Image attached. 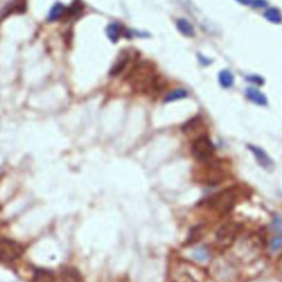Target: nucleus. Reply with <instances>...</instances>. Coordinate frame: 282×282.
<instances>
[{"mask_svg":"<svg viewBox=\"0 0 282 282\" xmlns=\"http://www.w3.org/2000/svg\"><path fill=\"white\" fill-rule=\"evenodd\" d=\"M128 80L136 92L148 94L158 89L159 77L154 65L149 61L140 62L130 70Z\"/></svg>","mask_w":282,"mask_h":282,"instance_id":"1","label":"nucleus"},{"mask_svg":"<svg viewBox=\"0 0 282 282\" xmlns=\"http://www.w3.org/2000/svg\"><path fill=\"white\" fill-rule=\"evenodd\" d=\"M236 199H237L236 190L234 188H229L214 195L210 200V204L212 208L219 212H228L234 208Z\"/></svg>","mask_w":282,"mask_h":282,"instance_id":"2","label":"nucleus"},{"mask_svg":"<svg viewBox=\"0 0 282 282\" xmlns=\"http://www.w3.org/2000/svg\"><path fill=\"white\" fill-rule=\"evenodd\" d=\"M23 254L22 246L9 238H0V261L12 263Z\"/></svg>","mask_w":282,"mask_h":282,"instance_id":"3","label":"nucleus"},{"mask_svg":"<svg viewBox=\"0 0 282 282\" xmlns=\"http://www.w3.org/2000/svg\"><path fill=\"white\" fill-rule=\"evenodd\" d=\"M215 145L208 136H201L192 143V154L196 160L208 161L214 155Z\"/></svg>","mask_w":282,"mask_h":282,"instance_id":"4","label":"nucleus"},{"mask_svg":"<svg viewBox=\"0 0 282 282\" xmlns=\"http://www.w3.org/2000/svg\"><path fill=\"white\" fill-rule=\"evenodd\" d=\"M240 231V225L234 221H229L221 225L218 228L217 233H216V243H217L220 247L226 248L233 245L235 239L237 238V236Z\"/></svg>","mask_w":282,"mask_h":282,"instance_id":"5","label":"nucleus"},{"mask_svg":"<svg viewBox=\"0 0 282 282\" xmlns=\"http://www.w3.org/2000/svg\"><path fill=\"white\" fill-rule=\"evenodd\" d=\"M181 130H182V133L185 136H188V137H195V139L201 137V136H205V125L202 118L199 117V116L185 122L182 125V127H181Z\"/></svg>","mask_w":282,"mask_h":282,"instance_id":"6","label":"nucleus"},{"mask_svg":"<svg viewBox=\"0 0 282 282\" xmlns=\"http://www.w3.org/2000/svg\"><path fill=\"white\" fill-rule=\"evenodd\" d=\"M27 11V0H12L0 11V20L12 14H22Z\"/></svg>","mask_w":282,"mask_h":282,"instance_id":"7","label":"nucleus"},{"mask_svg":"<svg viewBox=\"0 0 282 282\" xmlns=\"http://www.w3.org/2000/svg\"><path fill=\"white\" fill-rule=\"evenodd\" d=\"M248 149L250 150V152L254 154L257 162H258L261 167L267 170H270L271 168H274L273 159L269 157L268 153H267L264 149L257 147V145H254V144H248Z\"/></svg>","mask_w":282,"mask_h":282,"instance_id":"8","label":"nucleus"},{"mask_svg":"<svg viewBox=\"0 0 282 282\" xmlns=\"http://www.w3.org/2000/svg\"><path fill=\"white\" fill-rule=\"evenodd\" d=\"M223 169L217 162H213L209 165L206 170V182L209 183H218L223 179Z\"/></svg>","mask_w":282,"mask_h":282,"instance_id":"9","label":"nucleus"},{"mask_svg":"<svg viewBox=\"0 0 282 282\" xmlns=\"http://www.w3.org/2000/svg\"><path fill=\"white\" fill-rule=\"evenodd\" d=\"M67 13H68V7L62 2H57L53 4L51 10H50L48 20L50 22L59 21V20L67 18Z\"/></svg>","mask_w":282,"mask_h":282,"instance_id":"10","label":"nucleus"},{"mask_svg":"<svg viewBox=\"0 0 282 282\" xmlns=\"http://www.w3.org/2000/svg\"><path fill=\"white\" fill-rule=\"evenodd\" d=\"M246 97L256 105L266 106L268 104V99H267L266 95L254 87H248L246 89Z\"/></svg>","mask_w":282,"mask_h":282,"instance_id":"11","label":"nucleus"},{"mask_svg":"<svg viewBox=\"0 0 282 282\" xmlns=\"http://www.w3.org/2000/svg\"><path fill=\"white\" fill-rule=\"evenodd\" d=\"M61 276L65 282H84L82 276L78 273L77 269L72 267H64L62 269Z\"/></svg>","mask_w":282,"mask_h":282,"instance_id":"12","label":"nucleus"},{"mask_svg":"<svg viewBox=\"0 0 282 282\" xmlns=\"http://www.w3.org/2000/svg\"><path fill=\"white\" fill-rule=\"evenodd\" d=\"M106 33H107V37H108L110 41H112L113 43H117L119 38L122 37L123 27L117 22H112L107 26V29H106Z\"/></svg>","mask_w":282,"mask_h":282,"instance_id":"13","label":"nucleus"},{"mask_svg":"<svg viewBox=\"0 0 282 282\" xmlns=\"http://www.w3.org/2000/svg\"><path fill=\"white\" fill-rule=\"evenodd\" d=\"M176 28H178L179 31L183 35H185V37L192 38L195 35V29L193 27V24L188 21L186 19L176 20Z\"/></svg>","mask_w":282,"mask_h":282,"instance_id":"14","label":"nucleus"},{"mask_svg":"<svg viewBox=\"0 0 282 282\" xmlns=\"http://www.w3.org/2000/svg\"><path fill=\"white\" fill-rule=\"evenodd\" d=\"M218 80L220 86L223 88H230L234 84V75L231 74L230 70H223L219 72L218 75Z\"/></svg>","mask_w":282,"mask_h":282,"instance_id":"15","label":"nucleus"},{"mask_svg":"<svg viewBox=\"0 0 282 282\" xmlns=\"http://www.w3.org/2000/svg\"><path fill=\"white\" fill-rule=\"evenodd\" d=\"M189 96V92L186 89L183 88H178V89H174L172 92H170L167 96L164 97V103H172L175 102V100H179V99H183L185 97Z\"/></svg>","mask_w":282,"mask_h":282,"instance_id":"16","label":"nucleus"},{"mask_svg":"<svg viewBox=\"0 0 282 282\" xmlns=\"http://www.w3.org/2000/svg\"><path fill=\"white\" fill-rule=\"evenodd\" d=\"M127 64H128V57H120V59H118V61L113 65L112 70H109L110 76L119 75L126 69V65Z\"/></svg>","mask_w":282,"mask_h":282,"instance_id":"17","label":"nucleus"},{"mask_svg":"<svg viewBox=\"0 0 282 282\" xmlns=\"http://www.w3.org/2000/svg\"><path fill=\"white\" fill-rule=\"evenodd\" d=\"M265 18L268 21L273 23H281L282 22V14L279 9L277 8H269L265 11Z\"/></svg>","mask_w":282,"mask_h":282,"instance_id":"18","label":"nucleus"},{"mask_svg":"<svg viewBox=\"0 0 282 282\" xmlns=\"http://www.w3.org/2000/svg\"><path fill=\"white\" fill-rule=\"evenodd\" d=\"M192 257L194 259L199 260V261H205L210 258V253L205 247H199V248L193 250Z\"/></svg>","mask_w":282,"mask_h":282,"instance_id":"19","label":"nucleus"},{"mask_svg":"<svg viewBox=\"0 0 282 282\" xmlns=\"http://www.w3.org/2000/svg\"><path fill=\"white\" fill-rule=\"evenodd\" d=\"M271 228L276 233H282V216L277 215L276 217L271 221Z\"/></svg>","mask_w":282,"mask_h":282,"instance_id":"20","label":"nucleus"},{"mask_svg":"<svg viewBox=\"0 0 282 282\" xmlns=\"http://www.w3.org/2000/svg\"><path fill=\"white\" fill-rule=\"evenodd\" d=\"M281 247H282V235H279V236H277V237H275L273 240H271L270 248H271V250L277 251V250H279Z\"/></svg>","mask_w":282,"mask_h":282,"instance_id":"21","label":"nucleus"},{"mask_svg":"<svg viewBox=\"0 0 282 282\" xmlns=\"http://www.w3.org/2000/svg\"><path fill=\"white\" fill-rule=\"evenodd\" d=\"M247 80L256 85H264L265 82L264 78L258 76V75H250V76H247Z\"/></svg>","mask_w":282,"mask_h":282,"instance_id":"22","label":"nucleus"},{"mask_svg":"<svg viewBox=\"0 0 282 282\" xmlns=\"http://www.w3.org/2000/svg\"><path fill=\"white\" fill-rule=\"evenodd\" d=\"M267 4H268V2L266 0H253V2H251V6L255 8H265L267 7Z\"/></svg>","mask_w":282,"mask_h":282,"instance_id":"23","label":"nucleus"},{"mask_svg":"<svg viewBox=\"0 0 282 282\" xmlns=\"http://www.w3.org/2000/svg\"><path fill=\"white\" fill-rule=\"evenodd\" d=\"M200 61L202 62V64H203V65H205V67H208L209 64H211V63H212V61H209V60L204 59V57H202V55H200Z\"/></svg>","mask_w":282,"mask_h":282,"instance_id":"24","label":"nucleus"},{"mask_svg":"<svg viewBox=\"0 0 282 282\" xmlns=\"http://www.w3.org/2000/svg\"><path fill=\"white\" fill-rule=\"evenodd\" d=\"M237 1L241 4H244V6H249L253 2V0H237Z\"/></svg>","mask_w":282,"mask_h":282,"instance_id":"25","label":"nucleus"}]
</instances>
